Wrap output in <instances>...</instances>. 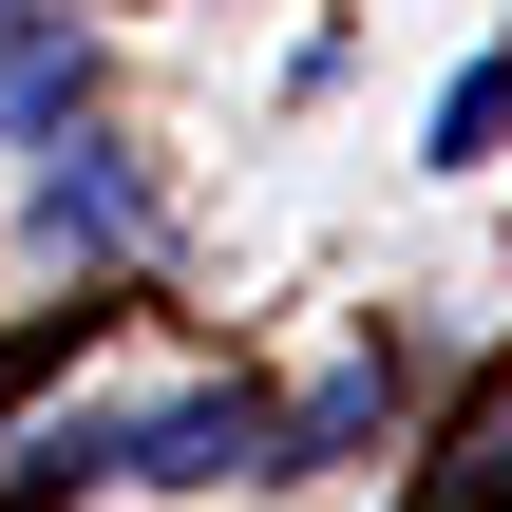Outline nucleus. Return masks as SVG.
Listing matches in <instances>:
<instances>
[{
    "label": "nucleus",
    "instance_id": "obj_5",
    "mask_svg": "<svg viewBox=\"0 0 512 512\" xmlns=\"http://www.w3.org/2000/svg\"><path fill=\"white\" fill-rule=\"evenodd\" d=\"M494 133H512V38H475V57L437 76V133H418V152H437V171H475Z\"/></svg>",
    "mask_w": 512,
    "mask_h": 512
},
{
    "label": "nucleus",
    "instance_id": "obj_1",
    "mask_svg": "<svg viewBox=\"0 0 512 512\" xmlns=\"http://www.w3.org/2000/svg\"><path fill=\"white\" fill-rule=\"evenodd\" d=\"M19 228H38V266H152V171H133V133H38V190H19Z\"/></svg>",
    "mask_w": 512,
    "mask_h": 512
},
{
    "label": "nucleus",
    "instance_id": "obj_6",
    "mask_svg": "<svg viewBox=\"0 0 512 512\" xmlns=\"http://www.w3.org/2000/svg\"><path fill=\"white\" fill-rule=\"evenodd\" d=\"M418 512H512V380L475 399V418H456V456L418 475Z\"/></svg>",
    "mask_w": 512,
    "mask_h": 512
},
{
    "label": "nucleus",
    "instance_id": "obj_3",
    "mask_svg": "<svg viewBox=\"0 0 512 512\" xmlns=\"http://www.w3.org/2000/svg\"><path fill=\"white\" fill-rule=\"evenodd\" d=\"M95 95V38H76V0H19L0 19V133H57Z\"/></svg>",
    "mask_w": 512,
    "mask_h": 512
},
{
    "label": "nucleus",
    "instance_id": "obj_7",
    "mask_svg": "<svg viewBox=\"0 0 512 512\" xmlns=\"http://www.w3.org/2000/svg\"><path fill=\"white\" fill-rule=\"evenodd\" d=\"M0 19H19V0H0Z\"/></svg>",
    "mask_w": 512,
    "mask_h": 512
},
{
    "label": "nucleus",
    "instance_id": "obj_4",
    "mask_svg": "<svg viewBox=\"0 0 512 512\" xmlns=\"http://www.w3.org/2000/svg\"><path fill=\"white\" fill-rule=\"evenodd\" d=\"M380 418H399V380H380V361H323V380L285 399V475H323V456H361Z\"/></svg>",
    "mask_w": 512,
    "mask_h": 512
},
{
    "label": "nucleus",
    "instance_id": "obj_2",
    "mask_svg": "<svg viewBox=\"0 0 512 512\" xmlns=\"http://www.w3.org/2000/svg\"><path fill=\"white\" fill-rule=\"evenodd\" d=\"M133 475H152V494H209V475H285V399H247V380L133 399Z\"/></svg>",
    "mask_w": 512,
    "mask_h": 512
}]
</instances>
